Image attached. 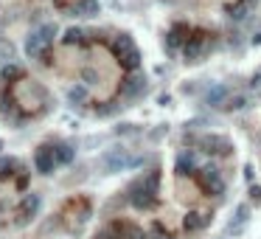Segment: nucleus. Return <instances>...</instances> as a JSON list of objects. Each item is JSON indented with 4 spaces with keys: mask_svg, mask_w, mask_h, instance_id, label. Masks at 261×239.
<instances>
[]
</instances>
